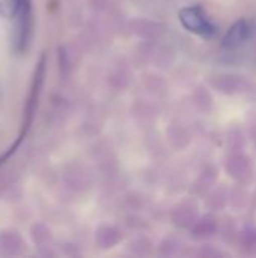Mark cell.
Here are the masks:
<instances>
[{
	"label": "cell",
	"mask_w": 256,
	"mask_h": 258,
	"mask_svg": "<svg viewBox=\"0 0 256 258\" xmlns=\"http://www.w3.org/2000/svg\"><path fill=\"white\" fill-rule=\"evenodd\" d=\"M180 21L187 30L193 32L199 36L211 38L216 35V26L208 20L207 14L199 6L184 8L180 12Z\"/></svg>",
	"instance_id": "1"
},
{
	"label": "cell",
	"mask_w": 256,
	"mask_h": 258,
	"mask_svg": "<svg viewBox=\"0 0 256 258\" xmlns=\"http://www.w3.org/2000/svg\"><path fill=\"white\" fill-rule=\"evenodd\" d=\"M253 33V24L249 20H238L231 26L223 38V45L228 48H235L244 44Z\"/></svg>",
	"instance_id": "2"
},
{
	"label": "cell",
	"mask_w": 256,
	"mask_h": 258,
	"mask_svg": "<svg viewBox=\"0 0 256 258\" xmlns=\"http://www.w3.org/2000/svg\"><path fill=\"white\" fill-rule=\"evenodd\" d=\"M211 83L216 89H219L223 94H241L249 89V82L243 76L237 74H222L216 76Z\"/></svg>",
	"instance_id": "3"
},
{
	"label": "cell",
	"mask_w": 256,
	"mask_h": 258,
	"mask_svg": "<svg viewBox=\"0 0 256 258\" xmlns=\"http://www.w3.org/2000/svg\"><path fill=\"white\" fill-rule=\"evenodd\" d=\"M228 171L232 178H235L238 181H247V180H250V177L253 174V163L249 157L237 154V156L231 157V160L228 163Z\"/></svg>",
	"instance_id": "4"
},
{
	"label": "cell",
	"mask_w": 256,
	"mask_h": 258,
	"mask_svg": "<svg viewBox=\"0 0 256 258\" xmlns=\"http://www.w3.org/2000/svg\"><path fill=\"white\" fill-rule=\"evenodd\" d=\"M20 0H0V17L12 20L18 11Z\"/></svg>",
	"instance_id": "5"
},
{
	"label": "cell",
	"mask_w": 256,
	"mask_h": 258,
	"mask_svg": "<svg viewBox=\"0 0 256 258\" xmlns=\"http://www.w3.org/2000/svg\"><path fill=\"white\" fill-rule=\"evenodd\" d=\"M196 233H198L199 237H210V236H213L216 233V221L214 219H210V218L204 219L199 224Z\"/></svg>",
	"instance_id": "6"
}]
</instances>
